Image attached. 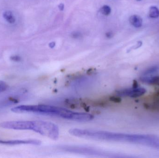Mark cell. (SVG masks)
<instances>
[{
	"mask_svg": "<svg viewBox=\"0 0 159 158\" xmlns=\"http://www.w3.org/2000/svg\"><path fill=\"white\" fill-rule=\"evenodd\" d=\"M11 110L14 113H36L59 117L74 121H90L94 118L89 113L75 112L64 108L48 105H21L12 108Z\"/></svg>",
	"mask_w": 159,
	"mask_h": 158,
	"instance_id": "1",
	"label": "cell"
},
{
	"mask_svg": "<svg viewBox=\"0 0 159 158\" xmlns=\"http://www.w3.org/2000/svg\"><path fill=\"white\" fill-rule=\"evenodd\" d=\"M146 92V91L144 88L134 87L118 91L117 94L119 96L123 97H137L143 95Z\"/></svg>",
	"mask_w": 159,
	"mask_h": 158,
	"instance_id": "2",
	"label": "cell"
},
{
	"mask_svg": "<svg viewBox=\"0 0 159 158\" xmlns=\"http://www.w3.org/2000/svg\"><path fill=\"white\" fill-rule=\"evenodd\" d=\"M1 144L7 145H17L21 144H31L37 145L39 144V140H0Z\"/></svg>",
	"mask_w": 159,
	"mask_h": 158,
	"instance_id": "3",
	"label": "cell"
},
{
	"mask_svg": "<svg viewBox=\"0 0 159 158\" xmlns=\"http://www.w3.org/2000/svg\"><path fill=\"white\" fill-rule=\"evenodd\" d=\"M144 83L150 84H159V76H143L140 79Z\"/></svg>",
	"mask_w": 159,
	"mask_h": 158,
	"instance_id": "4",
	"label": "cell"
},
{
	"mask_svg": "<svg viewBox=\"0 0 159 158\" xmlns=\"http://www.w3.org/2000/svg\"><path fill=\"white\" fill-rule=\"evenodd\" d=\"M129 22L134 27L136 28H140L143 25V19L137 15L131 16L129 18Z\"/></svg>",
	"mask_w": 159,
	"mask_h": 158,
	"instance_id": "5",
	"label": "cell"
},
{
	"mask_svg": "<svg viewBox=\"0 0 159 158\" xmlns=\"http://www.w3.org/2000/svg\"><path fill=\"white\" fill-rule=\"evenodd\" d=\"M3 16L7 22L11 24H13L16 21V19L13 15V13L11 11H5L3 14Z\"/></svg>",
	"mask_w": 159,
	"mask_h": 158,
	"instance_id": "6",
	"label": "cell"
},
{
	"mask_svg": "<svg viewBox=\"0 0 159 158\" xmlns=\"http://www.w3.org/2000/svg\"><path fill=\"white\" fill-rule=\"evenodd\" d=\"M149 16L152 18H157L159 17V10L155 6L150 7L149 11Z\"/></svg>",
	"mask_w": 159,
	"mask_h": 158,
	"instance_id": "7",
	"label": "cell"
},
{
	"mask_svg": "<svg viewBox=\"0 0 159 158\" xmlns=\"http://www.w3.org/2000/svg\"><path fill=\"white\" fill-rule=\"evenodd\" d=\"M159 70V67L158 66H154L151 67L144 71L143 74V76H146L150 75V74L155 73V72H157Z\"/></svg>",
	"mask_w": 159,
	"mask_h": 158,
	"instance_id": "8",
	"label": "cell"
},
{
	"mask_svg": "<svg viewBox=\"0 0 159 158\" xmlns=\"http://www.w3.org/2000/svg\"><path fill=\"white\" fill-rule=\"evenodd\" d=\"M111 8L107 5H104L101 8V12L104 15H108L111 13Z\"/></svg>",
	"mask_w": 159,
	"mask_h": 158,
	"instance_id": "9",
	"label": "cell"
},
{
	"mask_svg": "<svg viewBox=\"0 0 159 158\" xmlns=\"http://www.w3.org/2000/svg\"><path fill=\"white\" fill-rule=\"evenodd\" d=\"M7 87V84L5 82L0 80V93L6 91Z\"/></svg>",
	"mask_w": 159,
	"mask_h": 158,
	"instance_id": "10",
	"label": "cell"
},
{
	"mask_svg": "<svg viewBox=\"0 0 159 158\" xmlns=\"http://www.w3.org/2000/svg\"><path fill=\"white\" fill-rule=\"evenodd\" d=\"M10 58L12 61H15V62H19L21 60V58L18 55L12 56L10 57Z\"/></svg>",
	"mask_w": 159,
	"mask_h": 158,
	"instance_id": "11",
	"label": "cell"
},
{
	"mask_svg": "<svg viewBox=\"0 0 159 158\" xmlns=\"http://www.w3.org/2000/svg\"><path fill=\"white\" fill-rule=\"evenodd\" d=\"M80 33L78 32H75L72 34V36L74 38H78L80 37Z\"/></svg>",
	"mask_w": 159,
	"mask_h": 158,
	"instance_id": "12",
	"label": "cell"
},
{
	"mask_svg": "<svg viewBox=\"0 0 159 158\" xmlns=\"http://www.w3.org/2000/svg\"><path fill=\"white\" fill-rule=\"evenodd\" d=\"M106 36L107 37V38H112L113 36V33L110 32H107L106 33Z\"/></svg>",
	"mask_w": 159,
	"mask_h": 158,
	"instance_id": "13",
	"label": "cell"
},
{
	"mask_svg": "<svg viewBox=\"0 0 159 158\" xmlns=\"http://www.w3.org/2000/svg\"><path fill=\"white\" fill-rule=\"evenodd\" d=\"M60 10H61V11H62V10H63V9H64V5L63 4H60L58 6Z\"/></svg>",
	"mask_w": 159,
	"mask_h": 158,
	"instance_id": "14",
	"label": "cell"
},
{
	"mask_svg": "<svg viewBox=\"0 0 159 158\" xmlns=\"http://www.w3.org/2000/svg\"><path fill=\"white\" fill-rule=\"evenodd\" d=\"M55 45H56V44H55V42H51L49 44V46L51 48H53L55 46Z\"/></svg>",
	"mask_w": 159,
	"mask_h": 158,
	"instance_id": "15",
	"label": "cell"
},
{
	"mask_svg": "<svg viewBox=\"0 0 159 158\" xmlns=\"http://www.w3.org/2000/svg\"><path fill=\"white\" fill-rule=\"evenodd\" d=\"M137 1H141V0H137Z\"/></svg>",
	"mask_w": 159,
	"mask_h": 158,
	"instance_id": "16",
	"label": "cell"
}]
</instances>
